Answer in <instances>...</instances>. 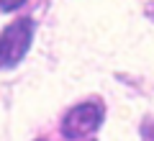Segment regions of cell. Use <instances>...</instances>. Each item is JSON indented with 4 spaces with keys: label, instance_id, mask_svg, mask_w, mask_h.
I'll return each instance as SVG.
<instances>
[{
    "label": "cell",
    "instance_id": "obj_1",
    "mask_svg": "<svg viewBox=\"0 0 154 141\" xmlns=\"http://www.w3.org/2000/svg\"><path fill=\"white\" fill-rule=\"evenodd\" d=\"M33 41V21L28 16H21L11 21L0 33V69L16 67L28 54Z\"/></svg>",
    "mask_w": 154,
    "mask_h": 141
},
{
    "label": "cell",
    "instance_id": "obj_2",
    "mask_svg": "<svg viewBox=\"0 0 154 141\" xmlns=\"http://www.w3.org/2000/svg\"><path fill=\"white\" fill-rule=\"evenodd\" d=\"M103 123V105L90 100V103H80L75 108L67 110V115L62 118V136L67 141L90 136L93 131H98V126Z\"/></svg>",
    "mask_w": 154,
    "mask_h": 141
},
{
    "label": "cell",
    "instance_id": "obj_3",
    "mask_svg": "<svg viewBox=\"0 0 154 141\" xmlns=\"http://www.w3.org/2000/svg\"><path fill=\"white\" fill-rule=\"evenodd\" d=\"M28 0H0V11H5V13H13L18 11L21 5H26Z\"/></svg>",
    "mask_w": 154,
    "mask_h": 141
},
{
    "label": "cell",
    "instance_id": "obj_4",
    "mask_svg": "<svg viewBox=\"0 0 154 141\" xmlns=\"http://www.w3.org/2000/svg\"><path fill=\"white\" fill-rule=\"evenodd\" d=\"M141 133H144V141H154V121H146L144 123Z\"/></svg>",
    "mask_w": 154,
    "mask_h": 141
},
{
    "label": "cell",
    "instance_id": "obj_5",
    "mask_svg": "<svg viewBox=\"0 0 154 141\" xmlns=\"http://www.w3.org/2000/svg\"><path fill=\"white\" fill-rule=\"evenodd\" d=\"M149 16H154V5H149Z\"/></svg>",
    "mask_w": 154,
    "mask_h": 141
},
{
    "label": "cell",
    "instance_id": "obj_6",
    "mask_svg": "<svg viewBox=\"0 0 154 141\" xmlns=\"http://www.w3.org/2000/svg\"><path fill=\"white\" fill-rule=\"evenodd\" d=\"M36 141H46V139H36Z\"/></svg>",
    "mask_w": 154,
    "mask_h": 141
}]
</instances>
